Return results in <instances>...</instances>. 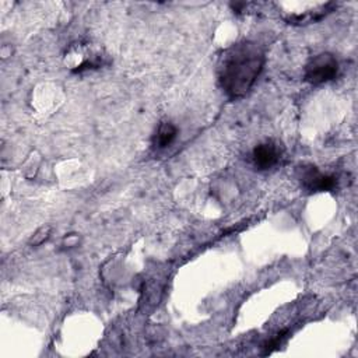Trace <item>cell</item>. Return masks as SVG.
<instances>
[{"instance_id": "obj_1", "label": "cell", "mask_w": 358, "mask_h": 358, "mask_svg": "<svg viewBox=\"0 0 358 358\" xmlns=\"http://www.w3.org/2000/svg\"><path fill=\"white\" fill-rule=\"evenodd\" d=\"M266 63L263 46L255 41H241L227 48L218 59L217 77L229 99L245 96L255 85Z\"/></svg>"}, {"instance_id": "obj_2", "label": "cell", "mask_w": 358, "mask_h": 358, "mask_svg": "<svg viewBox=\"0 0 358 358\" xmlns=\"http://www.w3.org/2000/svg\"><path fill=\"white\" fill-rule=\"evenodd\" d=\"M77 59L78 62L69 67L70 71L74 74L84 73L87 70H95L109 63V59L105 50L101 46L90 42L76 43L70 46V49L66 53V64L76 62Z\"/></svg>"}, {"instance_id": "obj_3", "label": "cell", "mask_w": 358, "mask_h": 358, "mask_svg": "<svg viewBox=\"0 0 358 358\" xmlns=\"http://www.w3.org/2000/svg\"><path fill=\"white\" fill-rule=\"evenodd\" d=\"M338 74V62L330 52L312 56L303 67V80L312 85H320L334 80Z\"/></svg>"}, {"instance_id": "obj_4", "label": "cell", "mask_w": 358, "mask_h": 358, "mask_svg": "<svg viewBox=\"0 0 358 358\" xmlns=\"http://www.w3.org/2000/svg\"><path fill=\"white\" fill-rule=\"evenodd\" d=\"M298 180L303 190L308 193L331 192L337 187V176L331 173H323L316 165L302 164L296 169Z\"/></svg>"}, {"instance_id": "obj_5", "label": "cell", "mask_w": 358, "mask_h": 358, "mask_svg": "<svg viewBox=\"0 0 358 358\" xmlns=\"http://www.w3.org/2000/svg\"><path fill=\"white\" fill-rule=\"evenodd\" d=\"M284 157V145L275 138H267L252 150V164L257 171H268L280 164Z\"/></svg>"}, {"instance_id": "obj_6", "label": "cell", "mask_w": 358, "mask_h": 358, "mask_svg": "<svg viewBox=\"0 0 358 358\" xmlns=\"http://www.w3.org/2000/svg\"><path fill=\"white\" fill-rule=\"evenodd\" d=\"M333 8H334V3L330 1V3H326V4H319L313 10H308V11H302V13L284 14L282 18L288 24H292V25H306V24H312V22H316V21L322 20Z\"/></svg>"}, {"instance_id": "obj_7", "label": "cell", "mask_w": 358, "mask_h": 358, "mask_svg": "<svg viewBox=\"0 0 358 358\" xmlns=\"http://www.w3.org/2000/svg\"><path fill=\"white\" fill-rule=\"evenodd\" d=\"M178 136V127L171 120L159 122L154 136H152V147L157 150L168 148Z\"/></svg>"}, {"instance_id": "obj_8", "label": "cell", "mask_w": 358, "mask_h": 358, "mask_svg": "<svg viewBox=\"0 0 358 358\" xmlns=\"http://www.w3.org/2000/svg\"><path fill=\"white\" fill-rule=\"evenodd\" d=\"M287 333H288V329H282L280 333H277V334H275V336H273L270 340H267V341L263 344L264 355H267V354L273 352L277 347H280V344H281V341L285 338Z\"/></svg>"}, {"instance_id": "obj_9", "label": "cell", "mask_w": 358, "mask_h": 358, "mask_svg": "<svg viewBox=\"0 0 358 358\" xmlns=\"http://www.w3.org/2000/svg\"><path fill=\"white\" fill-rule=\"evenodd\" d=\"M229 6L234 10V13H241L248 6V3H245V1H235V3H231Z\"/></svg>"}]
</instances>
